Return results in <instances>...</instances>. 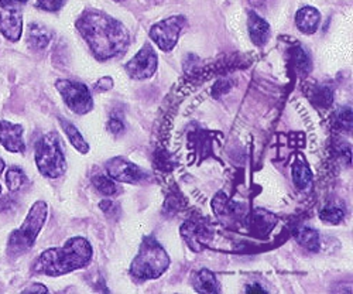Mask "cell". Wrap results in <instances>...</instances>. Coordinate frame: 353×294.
<instances>
[{
  "label": "cell",
  "mask_w": 353,
  "mask_h": 294,
  "mask_svg": "<svg viewBox=\"0 0 353 294\" xmlns=\"http://www.w3.org/2000/svg\"><path fill=\"white\" fill-rule=\"evenodd\" d=\"M311 99L314 104H316L318 106L322 108H328L332 105L334 102V95L332 91L330 90L328 86H323V85H316L314 86V90L311 92Z\"/></svg>",
  "instance_id": "603a6c76"
},
{
  "label": "cell",
  "mask_w": 353,
  "mask_h": 294,
  "mask_svg": "<svg viewBox=\"0 0 353 294\" xmlns=\"http://www.w3.org/2000/svg\"><path fill=\"white\" fill-rule=\"evenodd\" d=\"M212 205L216 217L225 224H236L246 215L245 207L242 204L229 201L223 194H218Z\"/></svg>",
  "instance_id": "8fae6325"
},
{
  "label": "cell",
  "mask_w": 353,
  "mask_h": 294,
  "mask_svg": "<svg viewBox=\"0 0 353 294\" xmlns=\"http://www.w3.org/2000/svg\"><path fill=\"white\" fill-rule=\"evenodd\" d=\"M0 193H2V187H0Z\"/></svg>",
  "instance_id": "ab89813d"
},
{
  "label": "cell",
  "mask_w": 353,
  "mask_h": 294,
  "mask_svg": "<svg viewBox=\"0 0 353 294\" xmlns=\"http://www.w3.org/2000/svg\"><path fill=\"white\" fill-rule=\"evenodd\" d=\"M296 241L300 246L310 252H318L321 249V239L315 229L303 226L296 232Z\"/></svg>",
  "instance_id": "ac0fdd59"
},
{
  "label": "cell",
  "mask_w": 353,
  "mask_h": 294,
  "mask_svg": "<svg viewBox=\"0 0 353 294\" xmlns=\"http://www.w3.org/2000/svg\"><path fill=\"white\" fill-rule=\"evenodd\" d=\"M14 207H16V201L12 197L6 195L0 199V213H9Z\"/></svg>",
  "instance_id": "4dcf8cb0"
},
{
  "label": "cell",
  "mask_w": 353,
  "mask_h": 294,
  "mask_svg": "<svg viewBox=\"0 0 353 294\" xmlns=\"http://www.w3.org/2000/svg\"><path fill=\"white\" fill-rule=\"evenodd\" d=\"M94 251L82 237L71 238L63 248H51L43 252L33 266L34 273L51 277L63 276L90 264Z\"/></svg>",
  "instance_id": "7a4b0ae2"
},
{
  "label": "cell",
  "mask_w": 353,
  "mask_h": 294,
  "mask_svg": "<svg viewBox=\"0 0 353 294\" xmlns=\"http://www.w3.org/2000/svg\"><path fill=\"white\" fill-rule=\"evenodd\" d=\"M109 130L112 132V133H114V135H117V133H121L122 130H123V122L121 121V119H117V117H113V119H110L109 121Z\"/></svg>",
  "instance_id": "1f68e13d"
},
{
  "label": "cell",
  "mask_w": 353,
  "mask_h": 294,
  "mask_svg": "<svg viewBox=\"0 0 353 294\" xmlns=\"http://www.w3.org/2000/svg\"><path fill=\"white\" fill-rule=\"evenodd\" d=\"M112 86H113V81H112V78H109V77L102 78V79L97 84V88H98L99 91H109Z\"/></svg>",
  "instance_id": "d6a6232c"
},
{
  "label": "cell",
  "mask_w": 353,
  "mask_h": 294,
  "mask_svg": "<svg viewBox=\"0 0 353 294\" xmlns=\"http://www.w3.org/2000/svg\"><path fill=\"white\" fill-rule=\"evenodd\" d=\"M291 57H292V64H294V67H296L297 72H300V75L305 77L307 74H310V71H311V60H310V57L305 54V51L301 47L292 48Z\"/></svg>",
  "instance_id": "44dd1931"
},
{
  "label": "cell",
  "mask_w": 353,
  "mask_h": 294,
  "mask_svg": "<svg viewBox=\"0 0 353 294\" xmlns=\"http://www.w3.org/2000/svg\"><path fill=\"white\" fill-rule=\"evenodd\" d=\"M106 173L109 179L113 182L121 183H129V184H137L140 182H144L147 177L145 173L132 161H129L125 157H113L105 164Z\"/></svg>",
  "instance_id": "9c48e42d"
},
{
  "label": "cell",
  "mask_w": 353,
  "mask_h": 294,
  "mask_svg": "<svg viewBox=\"0 0 353 294\" xmlns=\"http://www.w3.org/2000/svg\"><path fill=\"white\" fill-rule=\"evenodd\" d=\"M60 124H61V126H63L65 135L68 136V140L71 141V144L75 147V149H77L79 153L85 155V153L90 152V144L86 143V140L83 139V136L81 135V132H79L71 122H68V121H65V119H60Z\"/></svg>",
  "instance_id": "d6986e66"
},
{
  "label": "cell",
  "mask_w": 353,
  "mask_h": 294,
  "mask_svg": "<svg viewBox=\"0 0 353 294\" xmlns=\"http://www.w3.org/2000/svg\"><path fill=\"white\" fill-rule=\"evenodd\" d=\"M113 2H125V0H113Z\"/></svg>",
  "instance_id": "f35d334b"
},
{
  "label": "cell",
  "mask_w": 353,
  "mask_h": 294,
  "mask_svg": "<svg viewBox=\"0 0 353 294\" xmlns=\"http://www.w3.org/2000/svg\"><path fill=\"white\" fill-rule=\"evenodd\" d=\"M92 183H94L95 188L103 195L110 197L117 193V187H116L114 182L109 177H105V175H97V177H94Z\"/></svg>",
  "instance_id": "cb8c5ba5"
},
{
  "label": "cell",
  "mask_w": 353,
  "mask_h": 294,
  "mask_svg": "<svg viewBox=\"0 0 353 294\" xmlns=\"http://www.w3.org/2000/svg\"><path fill=\"white\" fill-rule=\"evenodd\" d=\"M26 2H27V0H0V8L21 5V3H26Z\"/></svg>",
  "instance_id": "e575fe53"
},
{
  "label": "cell",
  "mask_w": 353,
  "mask_h": 294,
  "mask_svg": "<svg viewBox=\"0 0 353 294\" xmlns=\"http://www.w3.org/2000/svg\"><path fill=\"white\" fill-rule=\"evenodd\" d=\"M77 30L101 61L125 54L130 44L128 28L103 12L90 10L81 14L77 20Z\"/></svg>",
  "instance_id": "6da1fadb"
},
{
  "label": "cell",
  "mask_w": 353,
  "mask_h": 294,
  "mask_svg": "<svg viewBox=\"0 0 353 294\" xmlns=\"http://www.w3.org/2000/svg\"><path fill=\"white\" fill-rule=\"evenodd\" d=\"M343 218H345V213L339 207H335V205H328V207H325L321 211V219L334 225L339 224Z\"/></svg>",
  "instance_id": "d4e9b609"
},
{
  "label": "cell",
  "mask_w": 353,
  "mask_h": 294,
  "mask_svg": "<svg viewBox=\"0 0 353 294\" xmlns=\"http://www.w3.org/2000/svg\"><path fill=\"white\" fill-rule=\"evenodd\" d=\"M0 33L9 41H19L23 33V17L14 6H5L0 10Z\"/></svg>",
  "instance_id": "30bf717a"
},
{
  "label": "cell",
  "mask_w": 353,
  "mask_h": 294,
  "mask_svg": "<svg viewBox=\"0 0 353 294\" xmlns=\"http://www.w3.org/2000/svg\"><path fill=\"white\" fill-rule=\"evenodd\" d=\"M55 88L57 91L60 92L65 105L74 113L85 115L92 110L94 99L85 84L71 79H60L55 82Z\"/></svg>",
  "instance_id": "8992f818"
},
{
  "label": "cell",
  "mask_w": 353,
  "mask_h": 294,
  "mask_svg": "<svg viewBox=\"0 0 353 294\" xmlns=\"http://www.w3.org/2000/svg\"><path fill=\"white\" fill-rule=\"evenodd\" d=\"M24 293H47L48 291V288L46 287V286H43V284H32V286H28L27 288H24L23 290Z\"/></svg>",
  "instance_id": "836d02e7"
},
{
  "label": "cell",
  "mask_w": 353,
  "mask_h": 294,
  "mask_svg": "<svg viewBox=\"0 0 353 294\" xmlns=\"http://www.w3.org/2000/svg\"><path fill=\"white\" fill-rule=\"evenodd\" d=\"M101 210L108 214L110 217L112 215H117V213H119V207H117L116 202H112V201H102L101 202Z\"/></svg>",
  "instance_id": "f546056e"
},
{
  "label": "cell",
  "mask_w": 353,
  "mask_h": 294,
  "mask_svg": "<svg viewBox=\"0 0 353 294\" xmlns=\"http://www.w3.org/2000/svg\"><path fill=\"white\" fill-rule=\"evenodd\" d=\"M27 41L28 46L34 50H44L51 41V33L40 24H30Z\"/></svg>",
  "instance_id": "e0dca14e"
},
{
  "label": "cell",
  "mask_w": 353,
  "mask_h": 294,
  "mask_svg": "<svg viewBox=\"0 0 353 294\" xmlns=\"http://www.w3.org/2000/svg\"><path fill=\"white\" fill-rule=\"evenodd\" d=\"M181 233L194 251H199L205 242L211 239V232L208 231V228L199 225L198 222H187L183 226Z\"/></svg>",
  "instance_id": "5bb4252c"
},
{
  "label": "cell",
  "mask_w": 353,
  "mask_h": 294,
  "mask_svg": "<svg viewBox=\"0 0 353 294\" xmlns=\"http://www.w3.org/2000/svg\"><path fill=\"white\" fill-rule=\"evenodd\" d=\"M336 122H338V126L345 129V130H350L352 128V110L350 108H343L339 113H336Z\"/></svg>",
  "instance_id": "83f0119b"
},
{
  "label": "cell",
  "mask_w": 353,
  "mask_h": 294,
  "mask_svg": "<svg viewBox=\"0 0 353 294\" xmlns=\"http://www.w3.org/2000/svg\"><path fill=\"white\" fill-rule=\"evenodd\" d=\"M3 168H5V161L2 160V157H0V173L3 171Z\"/></svg>",
  "instance_id": "74e56055"
},
{
  "label": "cell",
  "mask_w": 353,
  "mask_h": 294,
  "mask_svg": "<svg viewBox=\"0 0 353 294\" xmlns=\"http://www.w3.org/2000/svg\"><path fill=\"white\" fill-rule=\"evenodd\" d=\"M312 173L304 160H297L292 164V182L299 188L304 190L311 184Z\"/></svg>",
  "instance_id": "ffe728a7"
},
{
  "label": "cell",
  "mask_w": 353,
  "mask_h": 294,
  "mask_svg": "<svg viewBox=\"0 0 353 294\" xmlns=\"http://www.w3.org/2000/svg\"><path fill=\"white\" fill-rule=\"evenodd\" d=\"M36 164L48 179H58L65 173L67 163L58 135L51 132L40 137L36 144Z\"/></svg>",
  "instance_id": "5b68a950"
},
{
  "label": "cell",
  "mask_w": 353,
  "mask_h": 294,
  "mask_svg": "<svg viewBox=\"0 0 353 294\" xmlns=\"http://www.w3.org/2000/svg\"><path fill=\"white\" fill-rule=\"evenodd\" d=\"M170 266V257L164 248L154 239L145 238L134 257L130 275L136 280H152L160 277Z\"/></svg>",
  "instance_id": "3957f363"
},
{
  "label": "cell",
  "mask_w": 353,
  "mask_h": 294,
  "mask_svg": "<svg viewBox=\"0 0 353 294\" xmlns=\"http://www.w3.org/2000/svg\"><path fill=\"white\" fill-rule=\"evenodd\" d=\"M321 23V13L311 6H305L300 9L296 14L297 28L303 35H314L316 33Z\"/></svg>",
  "instance_id": "9a60e30c"
},
{
  "label": "cell",
  "mask_w": 353,
  "mask_h": 294,
  "mask_svg": "<svg viewBox=\"0 0 353 294\" xmlns=\"http://www.w3.org/2000/svg\"><path fill=\"white\" fill-rule=\"evenodd\" d=\"M250 2V5L252 6H254V8H260V6H263L264 3H266V0H249Z\"/></svg>",
  "instance_id": "d590c367"
},
{
  "label": "cell",
  "mask_w": 353,
  "mask_h": 294,
  "mask_svg": "<svg viewBox=\"0 0 353 294\" xmlns=\"http://www.w3.org/2000/svg\"><path fill=\"white\" fill-rule=\"evenodd\" d=\"M23 132L21 125L2 121L0 122V144L9 152L23 153L26 150Z\"/></svg>",
  "instance_id": "7c38bea8"
},
{
  "label": "cell",
  "mask_w": 353,
  "mask_h": 294,
  "mask_svg": "<svg viewBox=\"0 0 353 294\" xmlns=\"http://www.w3.org/2000/svg\"><path fill=\"white\" fill-rule=\"evenodd\" d=\"M248 291H264V288H261L259 284H254L253 287H246Z\"/></svg>",
  "instance_id": "8d00e7d4"
},
{
  "label": "cell",
  "mask_w": 353,
  "mask_h": 294,
  "mask_svg": "<svg viewBox=\"0 0 353 294\" xmlns=\"http://www.w3.org/2000/svg\"><path fill=\"white\" fill-rule=\"evenodd\" d=\"M248 30L250 40L253 41L254 46L263 47L268 44L270 39V26L266 20L254 12H249L248 14Z\"/></svg>",
  "instance_id": "4fadbf2b"
},
{
  "label": "cell",
  "mask_w": 353,
  "mask_h": 294,
  "mask_svg": "<svg viewBox=\"0 0 353 294\" xmlns=\"http://www.w3.org/2000/svg\"><path fill=\"white\" fill-rule=\"evenodd\" d=\"M192 284L199 293H219L221 284L216 280L215 275L207 269H202L194 275Z\"/></svg>",
  "instance_id": "2e32d148"
},
{
  "label": "cell",
  "mask_w": 353,
  "mask_h": 294,
  "mask_svg": "<svg viewBox=\"0 0 353 294\" xmlns=\"http://www.w3.org/2000/svg\"><path fill=\"white\" fill-rule=\"evenodd\" d=\"M253 222H254L253 226H256L259 231L264 229V232H268L272 228V225L274 224V218L268 213L257 211L253 217Z\"/></svg>",
  "instance_id": "484cf974"
},
{
  "label": "cell",
  "mask_w": 353,
  "mask_h": 294,
  "mask_svg": "<svg viewBox=\"0 0 353 294\" xmlns=\"http://www.w3.org/2000/svg\"><path fill=\"white\" fill-rule=\"evenodd\" d=\"M185 23L187 20L184 16H171L168 19H164L150 28V39L160 50L168 52L179 43Z\"/></svg>",
  "instance_id": "52a82bcc"
},
{
  "label": "cell",
  "mask_w": 353,
  "mask_h": 294,
  "mask_svg": "<svg viewBox=\"0 0 353 294\" xmlns=\"http://www.w3.org/2000/svg\"><path fill=\"white\" fill-rule=\"evenodd\" d=\"M6 184H8L9 191H12V193H16V191L21 190L27 184V177H26V174L23 173V170L17 168V167H12L10 170H8Z\"/></svg>",
  "instance_id": "7402d4cb"
},
{
  "label": "cell",
  "mask_w": 353,
  "mask_h": 294,
  "mask_svg": "<svg viewBox=\"0 0 353 294\" xmlns=\"http://www.w3.org/2000/svg\"><path fill=\"white\" fill-rule=\"evenodd\" d=\"M48 208L44 201H37L32 210L28 211L23 225L13 231L9 238V253L12 256H19L32 249L34 245L39 233L41 232L46 219H47Z\"/></svg>",
  "instance_id": "277c9868"
},
{
  "label": "cell",
  "mask_w": 353,
  "mask_h": 294,
  "mask_svg": "<svg viewBox=\"0 0 353 294\" xmlns=\"http://www.w3.org/2000/svg\"><path fill=\"white\" fill-rule=\"evenodd\" d=\"M65 2L67 0H37V8L46 12H58Z\"/></svg>",
  "instance_id": "4316f807"
},
{
  "label": "cell",
  "mask_w": 353,
  "mask_h": 294,
  "mask_svg": "<svg viewBox=\"0 0 353 294\" xmlns=\"http://www.w3.org/2000/svg\"><path fill=\"white\" fill-rule=\"evenodd\" d=\"M230 82L226 79H219L218 82H215L214 88H212V94L214 97H219L222 94H226L230 90Z\"/></svg>",
  "instance_id": "f1b7e54d"
},
{
  "label": "cell",
  "mask_w": 353,
  "mask_h": 294,
  "mask_svg": "<svg viewBox=\"0 0 353 294\" xmlns=\"http://www.w3.org/2000/svg\"><path fill=\"white\" fill-rule=\"evenodd\" d=\"M157 66H159L157 52L154 51L152 44L145 43L140 48V51L125 66V70L130 78L141 81V79L152 78L157 71Z\"/></svg>",
  "instance_id": "ba28073f"
}]
</instances>
